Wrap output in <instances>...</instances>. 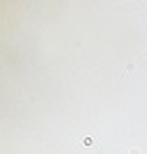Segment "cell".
I'll use <instances>...</instances> for the list:
<instances>
[{
	"mask_svg": "<svg viewBox=\"0 0 147 154\" xmlns=\"http://www.w3.org/2000/svg\"><path fill=\"white\" fill-rule=\"evenodd\" d=\"M83 146H93V140H91V138H85V140H83Z\"/></svg>",
	"mask_w": 147,
	"mask_h": 154,
	"instance_id": "cell-1",
	"label": "cell"
}]
</instances>
